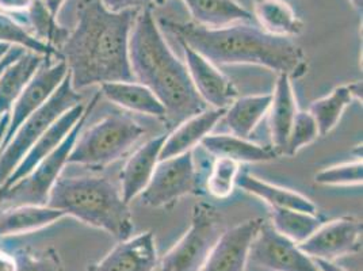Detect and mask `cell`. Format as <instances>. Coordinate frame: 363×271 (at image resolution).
<instances>
[{"mask_svg": "<svg viewBox=\"0 0 363 271\" xmlns=\"http://www.w3.org/2000/svg\"><path fill=\"white\" fill-rule=\"evenodd\" d=\"M68 75V67L64 60L50 62L46 59L38 71L31 77L30 82L22 91L19 98L11 109L10 120L6 129V135L3 137L0 151L11 141L16 135L18 128L22 122L30 117L33 113L40 110L49 101V98L55 94V91L60 87L62 80Z\"/></svg>", "mask_w": 363, "mask_h": 271, "instance_id": "cell-11", "label": "cell"}, {"mask_svg": "<svg viewBox=\"0 0 363 271\" xmlns=\"http://www.w3.org/2000/svg\"><path fill=\"white\" fill-rule=\"evenodd\" d=\"M0 271H18V259L16 256L0 250Z\"/></svg>", "mask_w": 363, "mask_h": 271, "instance_id": "cell-37", "label": "cell"}, {"mask_svg": "<svg viewBox=\"0 0 363 271\" xmlns=\"http://www.w3.org/2000/svg\"><path fill=\"white\" fill-rule=\"evenodd\" d=\"M236 186H239L248 194L260 198L267 205H270L272 209H291L318 214V206L308 197L290 189L262 181L248 172H239Z\"/></svg>", "mask_w": 363, "mask_h": 271, "instance_id": "cell-21", "label": "cell"}, {"mask_svg": "<svg viewBox=\"0 0 363 271\" xmlns=\"http://www.w3.org/2000/svg\"><path fill=\"white\" fill-rule=\"evenodd\" d=\"M33 0H0V10L10 13H26Z\"/></svg>", "mask_w": 363, "mask_h": 271, "instance_id": "cell-36", "label": "cell"}, {"mask_svg": "<svg viewBox=\"0 0 363 271\" xmlns=\"http://www.w3.org/2000/svg\"><path fill=\"white\" fill-rule=\"evenodd\" d=\"M201 194L193 151L159 160L151 181L140 194L141 204L150 208H168L181 198Z\"/></svg>", "mask_w": 363, "mask_h": 271, "instance_id": "cell-9", "label": "cell"}, {"mask_svg": "<svg viewBox=\"0 0 363 271\" xmlns=\"http://www.w3.org/2000/svg\"><path fill=\"white\" fill-rule=\"evenodd\" d=\"M178 43L183 49L186 68L199 96L213 109H228L238 99V89L232 80L193 48L182 41Z\"/></svg>", "mask_w": 363, "mask_h": 271, "instance_id": "cell-13", "label": "cell"}, {"mask_svg": "<svg viewBox=\"0 0 363 271\" xmlns=\"http://www.w3.org/2000/svg\"><path fill=\"white\" fill-rule=\"evenodd\" d=\"M272 95V105L267 111L272 147L279 156H282L286 152L289 133L298 111L291 79L288 75H278L275 90Z\"/></svg>", "mask_w": 363, "mask_h": 271, "instance_id": "cell-19", "label": "cell"}, {"mask_svg": "<svg viewBox=\"0 0 363 271\" xmlns=\"http://www.w3.org/2000/svg\"><path fill=\"white\" fill-rule=\"evenodd\" d=\"M129 61L135 80L156 95L174 123L209 109L196 90L186 64L167 44L152 9L137 14L129 35Z\"/></svg>", "mask_w": 363, "mask_h": 271, "instance_id": "cell-3", "label": "cell"}, {"mask_svg": "<svg viewBox=\"0 0 363 271\" xmlns=\"http://www.w3.org/2000/svg\"><path fill=\"white\" fill-rule=\"evenodd\" d=\"M84 104L76 105L71 110L65 111L61 116L59 120L56 121L44 135L41 136L31 147L28 153L23 156V159L21 160V163L18 165L16 171L11 174V177L7 179V182L3 184V187L0 189L4 190L9 186H11L13 183L22 179L23 177H26L34 167L37 166L41 160H44L48 157L52 152L55 151L61 143L64 141V138L67 135L72 131V128L75 126L76 122L80 120V117L83 116L84 110H86Z\"/></svg>", "mask_w": 363, "mask_h": 271, "instance_id": "cell-16", "label": "cell"}, {"mask_svg": "<svg viewBox=\"0 0 363 271\" xmlns=\"http://www.w3.org/2000/svg\"><path fill=\"white\" fill-rule=\"evenodd\" d=\"M9 120H10V114L0 118V147H1L3 137L6 135V129H7V125H9Z\"/></svg>", "mask_w": 363, "mask_h": 271, "instance_id": "cell-41", "label": "cell"}, {"mask_svg": "<svg viewBox=\"0 0 363 271\" xmlns=\"http://www.w3.org/2000/svg\"><path fill=\"white\" fill-rule=\"evenodd\" d=\"M105 9L111 13H122L129 10L141 11L144 9H152L153 4H162L167 0H99Z\"/></svg>", "mask_w": 363, "mask_h": 271, "instance_id": "cell-34", "label": "cell"}, {"mask_svg": "<svg viewBox=\"0 0 363 271\" xmlns=\"http://www.w3.org/2000/svg\"><path fill=\"white\" fill-rule=\"evenodd\" d=\"M362 223L354 217H340L323 223L301 244H297L303 254L312 259L335 262L342 256L352 255L361 251Z\"/></svg>", "mask_w": 363, "mask_h": 271, "instance_id": "cell-12", "label": "cell"}, {"mask_svg": "<svg viewBox=\"0 0 363 271\" xmlns=\"http://www.w3.org/2000/svg\"><path fill=\"white\" fill-rule=\"evenodd\" d=\"M225 113L227 109H206L205 111L181 122L178 128L167 135L159 160L193 151L206 136H209L218 121L224 118Z\"/></svg>", "mask_w": 363, "mask_h": 271, "instance_id": "cell-18", "label": "cell"}, {"mask_svg": "<svg viewBox=\"0 0 363 271\" xmlns=\"http://www.w3.org/2000/svg\"><path fill=\"white\" fill-rule=\"evenodd\" d=\"M248 262L272 271H320L311 256L294 241L281 235L263 220L250 247Z\"/></svg>", "mask_w": 363, "mask_h": 271, "instance_id": "cell-10", "label": "cell"}, {"mask_svg": "<svg viewBox=\"0 0 363 271\" xmlns=\"http://www.w3.org/2000/svg\"><path fill=\"white\" fill-rule=\"evenodd\" d=\"M23 52H26V50H25V49H21V48H16V46H13V48L9 50V53L3 57V60L0 61V74H1V71L6 68V65H9L11 61L18 59Z\"/></svg>", "mask_w": 363, "mask_h": 271, "instance_id": "cell-38", "label": "cell"}, {"mask_svg": "<svg viewBox=\"0 0 363 271\" xmlns=\"http://www.w3.org/2000/svg\"><path fill=\"white\" fill-rule=\"evenodd\" d=\"M318 136L320 133L318 123L312 117V114L309 111L298 110L289 133L285 155L294 156L297 152L301 151L303 147L313 143Z\"/></svg>", "mask_w": 363, "mask_h": 271, "instance_id": "cell-32", "label": "cell"}, {"mask_svg": "<svg viewBox=\"0 0 363 271\" xmlns=\"http://www.w3.org/2000/svg\"><path fill=\"white\" fill-rule=\"evenodd\" d=\"M239 172V163L235 160L228 157H216L209 178L206 181L208 192L214 198L227 199L228 197L233 194Z\"/></svg>", "mask_w": 363, "mask_h": 271, "instance_id": "cell-31", "label": "cell"}, {"mask_svg": "<svg viewBox=\"0 0 363 271\" xmlns=\"http://www.w3.org/2000/svg\"><path fill=\"white\" fill-rule=\"evenodd\" d=\"M197 23L206 29H221L236 23H248L252 14L236 0H183Z\"/></svg>", "mask_w": 363, "mask_h": 271, "instance_id": "cell-23", "label": "cell"}, {"mask_svg": "<svg viewBox=\"0 0 363 271\" xmlns=\"http://www.w3.org/2000/svg\"><path fill=\"white\" fill-rule=\"evenodd\" d=\"M263 219H252L223 232L199 271H245L250 247Z\"/></svg>", "mask_w": 363, "mask_h": 271, "instance_id": "cell-14", "label": "cell"}, {"mask_svg": "<svg viewBox=\"0 0 363 271\" xmlns=\"http://www.w3.org/2000/svg\"><path fill=\"white\" fill-rule=\"evenodd\" d=\"M166 138L167 135H160L148 140L125 163L121 171L120 192L126 204L140 196L151 181Z\"/></svg>", "mask_w": 363, "mask_h": 271, "instance_id": "cell-17", "label": "cell"}, {"mask_svg": "<svg viewBox=\"0 0 363 271\" xmlns=\"http://www.w3.org/2000/svg\"><path fill=\"white\" fill-rule=\"evenodd\" d=\"M48 206L102 229L118 241L132 238L135 229L129 204L104 177H60L49 194Z\"/></svg>", "mask_w": 363, "mask_h": 271, "instance_id": "cell-4", "label": "cell"}, {"mask_svg": "<svg viewBox=\"0 0 363 271\" xmlns=\"http://www.w3.org/2000/svg\"><path fill=\"white\" fill-rule=\"evenodd\" d=\"M43 1H44L48 11L50 13V16H53L55 19H57L59 13L67 0H43Z\"/></svg>", "mask_w": 363, "mask_h": 271, "instance_id": "cell-39", "label": "cell"}, {"mask_svg": "<svg viewBox=\"0 0 363 271\" xmlns=\"http://www.w3.org/2000/svg\"><path fill=\"white\" fill-rule=\"evenodd\" d=\"M138 13H111L99 0H79L75 29L59 48L74 90L136 82L129 61V35Z\"/></svg>", "mask_w": 363, "mask_h": 271, "instance_id": "cell-1", "label": "cell"}, {"mask_svg": "<svg viewBox=\"0 0 363 271\" xmlns=\"http://www.w3.org/2000/svg\"><path fill=\"white\" fill-rule=\"evenodd\" d=\"M323 223L318 214L291 209H272L270 216V224L275 231L296 244L306 240Z\"/></svg>", "mask_w": 363, "mask_h": 271, "instance_id": "cell-30", "label": "cell"}, {"mask_svg": "<svg viewBox=\"0 0 363 271\" xmlns=\"http://www.w3.org/2000/svg\"><path fill=\"white\" fill-rule=\"evenodd\" d=\"M46 59L49 57L23 52L18 59L6 65L0 74V118L11 113L16 99Z\"/></svg>", "mask_w": 363, "mask_h": 271, "instance_id": "cell-20", "label": "cell"}, {"mask_svg": "<svg viewBox=\"0 0 363 271\" xmlns=\"http://www.w3.org/2000/svg\"><path fill=\"white\" fill-rule=\"evenodd\" d=\"M354 94L351 86H340L331 91L330 95L312 102L309 107V113L316 121L320 136L328 135L333 128L337 125L343 111L346 110L352 101Z\"/></svg>", "mask_w": 363, "mask_h": 271, "instance_id": "cell-28", "label": "cell"}, {"mask_svg": "<svg viewBox=\"0 0 363 271\" xmlns=\"http://www.w3.org/2000/svg\"><path fill=\"white\" fill-rule=\"evenodd\" d=\"M223 232L221 216L214 206L203 202L194 205L187 232L159 262L160 271L201 270Z\"/></svg>", "mask_w": 363, "mask_h": 271, "instance_id": "cell-8", "label": "cell"}, {"mask_svg": "<svg viewBox=\"0 0 363 271\" xmlns=\"http://www.w3.org/2000/svg\"><path fill=\"white\" fill-rule=\"evenodd\" d=\"M362 181V160L330 167L315 175V182L323 186H359Z\"/></svg>", "mask_w": 363, "mask_h": 271, "instance_id": "cell-33", "label": "cell"}, {"mask_svg": "<svg viewBox=\"0 0 363 271\" xmlns=\"http://www.w3.org/2000/svg\"><path fill=\"white\" fill-rule=\"evenodd\" d=\"M0 43L6 45L16 46L45 57H56L61 60L60 52L57 48L49 45L38 40L33 33L28 31L13 16L0 11Z\"/></svg>", "mask_w": 363, "mask_h": 271, "instance_id": "cell-29", "label": "cell"}, {"mask_svg": "<svg viewBox=\"0 0 363 271\" xmlns=\"http://www.w3.org/2000/svg\"><path fill=\"white\" fill-rule=\"evenodd\" d=\"M83 96L74 90L69 72L62 80L60 87L49 98V101L40 110L22 122L11 141L0 151V189L23 156L33 147V144L45 133L46 131L60 118L61 116L76 105L83 104Z\"/></svg>", "mask_w": 363, "mask_h": 271, "instance_id": "cell-7", "label": "cell"}, {"mask_svg": "<svg viewBox=\"0 0 363 271\" xmlns=\"http://www.w3.org/2000/svg\"><path fill=\"white\" fill-rule=\"evenodd\" d=\"M199 145L216 157H228L239 165L272 162L279 156L272 147H263L233 135L206 136Z\"/></svg>", "mask_w": 363, "mask_h": 271, "instance_id": "cell-24", "label": "cell"}, {"mask_svg": "<svg viewBox=\"0 0 363 271\" xmlns=\"http://www.w3.org/2000/svg\"><path fill=\"white\" fill-rule=\"evenodd\" d=\"M254 16L262 31L272 35L291 38L303 31V21L285 0H254Z\"/></svg>", "mask_w": 363, "mask_h": 271, "instance_id": "cell-26", "label": "cell"}, {"mask_svg": "<svg viewBox=\"0 0 363 271\" xmlns=\"http://www.w3.org/2000/svg\"><path fill=\"white\" fill-rule=\"evenodd\" d=\"M352 7L355 9V11L358 13V16H362L363 13V0H350Z\"/></svg>", "mask_w": 363, "mask_h": 271, "instance_id": "cell-42", "label": "cell"}, {"mask_svg": "<svg viewBox=\"0 0 363 271\" xmlns=\"http://www.w3.org/2000/svg\"><path fill=\"white\" fill-rule=\"evenodd\" d=\"M157 265L155 236L151 231H147L135 238L118 241L90 271H155Z\"/></svg>", "mask_w": 363, "mask_h": 271, "instance_id": "cell-15", "label": "cell"}, {"mask_svg": "<svg viewBox=\"0 0 363 271\" xmlns=\"http://www.w3.org/2000/svg\"><path fill=\"white\" fill-rule=\"evenodd\" d=\"M313 262L316 263V266H318V269L320 271H347L345 270L343 267L337 266L335 262H330V260L313 259Z\"/></svg>", "mask_w": 363, "mask_h": 271, "instance_id": "cell-40", "label": "cell"}, {"mask_svg": "<svg viewBox=\"0 0 363 271\" xmlns=\"http://www.w3.org/2000/svg\"><path fill=\"white\" fill-rule=\"evenodd\" d=\"M145 135V129L129 116L110 113L80 132L68 156V165L105 168L117 162Z\"/></svg>", "mask_w": 363, "mask_h": 271, "instance_id": "cell-5", "label": "cell"}, {"mask_svg": "<svg viewBox=\"0 0 363 271\" xmlns=\"http://www.w3.org/2000/svg\"><path fill=\"white\" fill-rule=\"evenodd\" d=\"M18 271H60V265L55 256L41 259L23 258L22 260H18Z\"/></svg>", "mask_w": 363, "mask_h": 271, "instance_id": "cell-35", "label": "cell"}, {"mask_svg": "<svg viewBox=\"0 0 363 271\" xmlns=\"http://www.w3.org/2000/svg\"><path fill=\"white\" fill-rule=\"evenodd\" d=\"M99 98L101 92H96L91 99L90 105L86 106L80 120L76 122L72 131L55 151L41 160L26 177L0 192V204H4L7 208L23 205H48L49 194L55 183L60 178L64 167L68 165V156L75 145L76 138L80 135Z\"/></svg>", "mask_w": 363, "mask_h": 271, "instance_id": "cell-6", "label": "cell"}, {"mask_svg": "<svg viewBox=\"0 0 363 271\" xmlns=\"http://www.w3.org/2000/svg\"><path fill=\"white\" fill-rule=\"evenodd\" d=\"M160 26L178 41L193 48L214 65L248 64L264 67L291 80L308 72V60L303 49L290 38L272 35L266 31L236 23L221 29H206L194 22H177L160 18Z\"/></svg>", "mask_w": 363, "mask_h": 271, "instance_id": "cell-2", "label": "cell"}, {"mask_svg": "<svg viewBox=\"0 0 363 271\" xmlns=\"http://www.w3.org/2000/svg\"><path fill=\"white\" fill-rule=\"evenodd\" d=\"M65 217L48 205H23L7 208L0 214V238L18 236L50 226Z\"/></svg>", "mask_w": 363, "mask_h": 271, "instance_id": "cell-25", "label": "cell"}, {"mask_svg": "<svg viewBox=\"0 0 363 271\" xmlns=\"http://www.w3.org/2000/svg\"><path fill=\"white\" fill-rule=\"evenodd\" d=\"M13 46L6 45V44H1L0 43V61L3 60V57L9 53V50L11 49Z\"/></svg>", "mask_w": 363, "mask_h": 271, "instance_id": "cell-43", "label": "cell"}, {"mask_svg": "<svg viewBox=\"0 0 363 271\" xmlns=\"http://www.w3.org/2000/svg\"><path fill=\"white\" fill-rule=\"evenodd\" d=\"M272 99V94L251 95L235 99L224 116L232 135L248 140L254 133L257 123L267 114Z\"/></svg>", "mask_w": 363, "mask_h": 271, "instance_id": "cell-27", "label": "cell"}, {"mask_svg": "<svg viewBox=\"0 0 363 271\" xmlns=\"http://www.w3.org/2000/svg\"><path fill=\"white\" fill-rule=\"evenodd\" d=\"M101 94L110 102L129 111L167 118L166 107L148 87L137 82L105 83L101 86Z\"/></svg>", "mask_w": 363, "mask_h": 271, "instance_id": "cell-22", "label": "cell"}]
</instances>
